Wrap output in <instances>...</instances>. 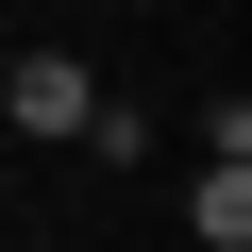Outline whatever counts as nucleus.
<instances>
[{
  "label": "nucleus",
  "instance_id": "nucleus-1",
  "mask_svg": "<svg viewBox=\"0 0 252 252\" xmlns=\"http://www.w3.org/2000/svg\"><path fill=\"white\" fill-rule=\"evenodd\" d=\"M0 118H17V135H84V118H101L84 51H17V67H0Z\"/></svg>",
  "mask_w": 252,
  "mask_h": 252
},
{
  "label": "nucleus",
  "instance_id": "nucleus-2",
  "mask_svg": "<svg viewBox=\"0 0 252 252\" xmlns=\"http://www.w3.org/2000/svg\"><path fill=\"white\" fill-rule=\"evenodd\" d=\"M185 235H202V252H252V152H202V185H185Z\"/></svg>",
  "mask_w": 252,
  "mask_h": 252
}]
</instances>
